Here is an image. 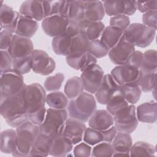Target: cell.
Wrapping results in <instances>:
<instances>
[{
	"label": "cell",
	"instance_id": "6da1fadb",
	"mask_svg": "<svg viewBox=\"0 0 157 157\" xmlns=\"http://www.w3.org/2000/svg\"><path fill=\"white\" fill-rule=\"evenodd\" d=\"M0 113L12 128H16L28 120L21 91L13 96L0 98Z\"/></svg>",
	"mask_w": 157,
	"mask_h": 157
},
{
	"label": "cell",
	"instance_id": "7a4b0ae2",
	"mask_svg": "<svg viewBox=\"0 0 157 157\" xmlns=\"http://www.w3.org/2000/svg\"><path fill=\"white\" fill-rule=\"evenodd\" d=\"M17 148L12 154L13 156H29L30 151L36 140L40 134L39 126L28 120L16 128Z\"/></svg>",
	"mask_w": 157,
	"mask_h": 157
},
{
	"label": "cell",
	"instance_id": "3957f363",
	"mask_svg": "<svg viewBox=\"0 0 157 157\" xmlns=\"http://www.w3.org/2000/svg\"><path fill=\"white\" fill-rule=\"evenodd\" d=\"M96 109V98L92 94L83 91L78 97L69 101L67 111L70 118L86 123Z\"/></svg>",
	"mask_w": 157,
	"mask_h": 157
},
{
	"label": "cell",
	"instance_id": "277c9868",
	"mask_svg": "<svg viewBox=\"0 0 157 157\" xmlns=\"http://www.w3.org/2000/svg\"><path fill=\"white\" fill-rule=\"evenodd\" d=\"M68 118L66 109H47L45 120L39 126L40 134L54 139L63 134L66 120Z\"/></svg>",
	"mask_w": 157,
	"mask_h": 157
},
{
	"label": "cell",
	"instance_id": "5b68a950",
	"mask_svg": "<svg viewBox=\"0 0 157 157\" xmlns=\"http://www.w3.org/2000/svg\"><path fill=\"white\" fill-rule=\"evenodd\" d=\"M156 31L142 23H134L130 24L123 31V39L134 46L145 48L154 40Z\"/></svg>",
	"mask_w": 157,
	"mask_h": 157
},
{
	"label": "cell",
	"instance_id": "8992f818",
	"mask_svg": "<svg viewBox=\"0 0 157 157\" xmlns=\"http://www.w3.org/2000/svg\"><path fill=\"white\" fill-rule=\"evenodd\" d=\"M28 114H30L45 107L46 93L42 85L37 83L25 85L21 90Z\"/></svg>",
	"mask_w": 157,
	"mask_h": 157
},
{
	"label": "cell",
	"instance_id": "52a82bcc",
	"mask_svg": "<svg viewBox=\"0 0 157 157\" xmlns=\"http://www.w3.org/2000/svg\"><path fill=\"white\" fill-rule=\"evenodd\" d=\"M25 85L23 75L13 69L1 74L0 98L10 97L18 93Z\"/></svg>",
	"mask_w": 157,
	"mask_h": 157
},
{
	"label": "cell",
	"instance_id": "ba28073f",
	"mask_svg": "<svg viewBox=\"0 0 157 157\" xmlns=\"http://www.w3.org/2000/svg\"><path fill=\"white\" fill-rule=\"evenodd\" d=\"M50 12L51 1H25L19 7L20 14L37 21H42Z\"/></svg>",
	"mask_w": 157,
	"mask_h": 157
},
{
	"label": "cell",
	"instance_id": "9c48e42d",
	"mask_svg": "<svg viewBox=\"0 0 157 157\" xmlns=\"http://www.w3.org/2000/svg\"><path fill=\"white\" fill-rule=\"evenodd\" d=\"M136 108L134 104H129L113 117L114 126L118 132L131 134L136 130L139 121L136 116Z\"/></svg>",
	"mask_w": 157,
	"mask_h": 157
},
{
	"label": "cell",
	"instance_id": "30bf717a",
	"mask_svg": "<svg viewBox=\"0 0 157 157\" xmlns=\"http://www.w3.org/2000/svg\"><path fill=\"white\" fill-rule=\"evenodd\" d=\"M110 75L121 86L139 85L140 71L139 68L123 64L115 67L111 71Z\"/></svg>",
	"mask_w": 157,
	"mask_h": 157
},
{
	"label": "cell",
	"instance_id": "8fae6325",
	"mask_svg": "<svg viewBox=\"0 0 157 157\" xmlns=\"http://www.w3.org/2000/svg\"><path fill=\"white\" fill-rule=\"evenodd\" d=\"M104 75L101 67L96 64L82 72L80 78L85 90L92 94H95L99 89Z\"/></svg>",
	"mask_w": 157,
	"mask_h": 157
},
{
	"label": "cell",
	"instance_id": "7c38bea8",
	"mask_svg": "<svg viewBox=\"0 0 157 157\" xmlns=\"http://www.w3.org/2000/svg\"><path fill=\"white\" fill-rule=\"evenodd\" d=\"M31 57L32 70L36 74L48 75L55 71V61L45 51L35 49L32 53Z\"/></svg>",
	"mask_w": 157,
	"mask_h": 157
},
{
	"label": "cell",
	"instance_id": "4fadbf2b",
	"mask_svg": "<svg viewBox=\"0 0 157 157\" xmlns=\"http://www.w3.org/2000/svg\"><path fill=\"white\" fill-rule=\"evenodd\" d=\"M41 25L44 33L53 38L66 32L69 25V20L65 17L53 15L44 18Z\"/></svg>",
	"mask_w": 157,
	"mask_h": 157
},
{
	"label": "cell",
	"instance_id": "5bb4252c",
	"mask_svg": "<svg viewBox=\"0 0 157 157\" xmlns=\"http://www.w3.org/2000/svg\"><path fill=\"white\" fill-rule=\"evenodd\" d=\"M121 90L122 87L114 80L111 75L105 74L99 89L94 94L96 100L100 104L106 105L114 95Z\"/></svg>",
	"mask_w": 157,
	"mask_h": 157
},
{
	"label": "cell",
	"instance_id": "9a60e30c",
	"mask_svg": "<svg viewBox=\"0 0 157 157\" xmlns=\"http://www.w3.org/2000/svg\"><path fill=\"white\" fill-rule=\"evenodd\" d=\"M34 50L33 44L30 39L14 34L7 52L15 59L29 56Z\"/></svg>",
	"mask_w": 157,
	"mask_h": 157
},
{
	"label": "cell",
	"instance_id": "2e32d148",
	"mask_svg": "<svg viewBox=\"0 0 157 157\" xmlns=\"http://www.w3.org/2000/svg\"><path fill=\"white\" fill-rule=\"evenodd\" d=\"M117 132L114 125L104 131L96 130L89 127L86 128L85 131L83 140L91 146H94L102 142L111 143Z\"/></svg>",
	"mask_w": 157,
	"mask_h": 157
},
{
	"label": "cell",
	"instance_id": "e0dca14e",
	"mask_svg": "<svg viewBox=\"0 0 157 157\" xmlns=\"http://www.w3.org/2000/svg\"><path fill=\"white\" fill-rule=\"evenodd\" d=\"M135 46L123 39L115 47L110 49L108 55L110 61L115 64H125L131 55L135 51Z\"/></svg>",
	"mask_w": 157,
	"mask_h": 157
},
{
	"label": "cell",
	"instance_id": "ac0fdd59",
	"mask_svg": "<svg viewBox=\"0 0 157 157\" xmlns=\"http://www.w3.org/2000/svg\"><path fill=\"white\" fill-rule=\"evenodd\" d=\"M86 128L84 122L69 117L66 121L63 134L70 140L73 145H76L83 140Z\"/></svg>",
	"mask_w": 157,
	"mask_h": 157
},
{
	"label": "cell",
	"instance_id": "d6986e66",
	"mask_svg": "<svg viewBox=\"0 0 157 157\" xmlns=\"http://www.w3.org/2000/svg\"><path fill=\"white\" fill-rule=\"evenodd\" d=\"M20 15L19 12L14 10L7 4H3L2 1L0 10L1 31L5 29L15 34Z\"/></svg>",
	"mask_w": 157,
	"mask_h": 157
},
{
	"label": "cell",
	"instance_id": "ffe728a7",
	"mask_svg": "<svg viewBox=\"0 0 157 157\" xmlns=\"http://www.w3.org/2000/svg\"><path fill=\"white\" fill-rule=\"evenodd\" d=\"M89 127L104 131L114 125L113 116L107 110H96L88 119Z\"/></svg>",
	"mask_w": 157,
	"mask_h": 157
},
{
	"label": "cell",
	"instance_id": "44dd1931",
	"mask_svg": "<svg viewBox=\"0 0 157 157\" xmlns=\"http://www.w3.org/2000/svg\"><path fill=\"white\" fill-rule=\"evenodd\" d=\"M111 144L114 150L112 156H129V151L132 145L130 134L117 132Z\"/></svg>",
	"mask_w": 157,
	"mask_h": 157
},
{
	"label": "cell",
	"instance_id": "7402d4cb",
	"mask_svg": "<svg viewBox=\"0 0 157 157\" xmlns=\"http://www.w3.org/2000/svg\"><path fill=\"white\" fill-rule=\"evenodd\" d=\"M138 121L145 123H154L157 119V103L150 101L142 103L136 108Z\"/></svg>",
	"mask_w": 157,
	"mask_h": 157
},
{
	"label": "cell",
	"instance_id": "603a6c76",
	"mask_svg": "<svg viewBox=\"0 0 157 157\" xmlns=\"http://www.w3.org/2000/svg\"><path fill=\"white\" fill-rule=\"evenodd\" d=\"M66 61L70 67L81 72L97 64V59L89 52L78 55L67 56Z\"/></svg>",
	"mask_w": 157,
	"mask_h": 157
},
{
	"label": "cell",
	"instance_id": "cb8c5ba5",
	"mask_svg": "<svg viewBox=\"0 0 157 157\" xmlns=\"http://www.w3.org/2000/svg\"><path fill=\"white\" fill-rule=\"evenodd\" d=\"M85 18L87 22L101 21L105 15L103 3L100 1H83Z\"/></svg>",
	"mask_w": 157,
	"mask_h": 157
},
{
	"label": "cell",
	"instance_id": "d4e9b609",
	"mask_svg": "<svg viewBox=\"0 0 157 157\" xmlns=\"http://www.w3.org/2000/svg\"><path fill=\"white\" fill-rule=\"evenodd\" d=\"M38 27V21L20 14L17 22L15 34L30 39L36 34Z\"/></svg>",
	"mask_w": 157,
	"mask_h": 157
},
{
	"label": "cell",
	"instance_id": "484cf974",
	"mask_svg": "<svg viewBox=\"0 0 157 157\" xmlns=\"http://www.w3.org/2000/svg\"><path fill=\"white\" fill-rule=\"evenodd\" d=\"M17 148V136L16 131L7 129L1 132L0 150L3 153L12 154Z\"/></svg>",
	"mask_w": 157,
	"mask_h": 157
},
{
	"label": "cell",
	"instance_id": "4316f807",
	"mask_svg": "<svg viewBox=\"0 0 157 157\" xmlns=\"http://www.w3.org/2000/svg\"><path fill=\"white\" fill-rule=\"evenodd\" d=\"M72 37L73 36L66 30L64 33L53 37L52 41L53 52L58 55L67 56L69 55Z\"/></svg>",
	"mask_w": 157,
	"mask_h": 157
},
{
	"label": "cell",
	"instance_id": "83f0119b",
	"mask_svg": "<svg viewBox=\"0 0 157 157\" xmlns=\"http://www.w3.org/2000/svg\"><path fill=\"white\" fill-rule=\"evenodd\" d=\"M73 144L63 134L53 139L50 155L56 157L66 156L73 149Z\"/></svg>",
	"mask_w": 157,
	"mask_h": 157
},
{
	"label": "cell",
	"instance_id": "f1b7e54d",
	"mask_svg": "<svg viewBox=\"0 0 157 157\" xmlns=\"http://www.w3.org/2000/svg\"><path fill=\"white\" fill-rule=\"evenodd\" d=\"M53 139L40 134L30 151L29 156H47L50 155Z\"/></svg>",
	"mask_w": 157,
	"mask_h": 157
},
{
	"label": "cell",
	"instance_id": "f546056e",
	"mask_svg": "<svg viewBox=\"0 0 157 157\" xmlns=\"http://www.w3.org/2000/svg\"><path fill=\"white\" fill-rule=\"evenodd\" d=\"M123 34V31L121 29L109 25L105 28L100 40L109 49H111L122 40Z\"/></svg>",
	"mask_w": 157,
	"mask_h": 157
},
{
	"label": "cell",
	"instance_id": "4dcf8cb0",
	"mask_svg": "<svg viewBox=\"0 0 157 157\" xmlns=\"http://www.w3.org/2000/svg\"><path fill=\"white\" fill-rule=\"evenodd\" d=\"M90 40L82 34H80L72 37L69 55L68 56H74L88 52Z\"/></svg>",
	"mask_w": 157,
	"mask_h": 157
},
{
	"label": "cell",
	"instance_id": "1f68e13d",
	"mask_svg": "<svg viewBox=\"0 0 157 157\" xmlns=\"http://www.w3.org/2000/svg\"><path fill=\"white\" fill-rule=\"evenodd\" d=\"M84 90L83 84L80 77L74 76L67 80L64 91L67 98L71 100L78 97L83 92Z\"/></svg>",
	"mask_w": 157,
	"mask_h": 157
},
{
	"label": "cell",
	"instance_id": "d6a6232c",
	"mask_svg": "<svg viewBox=\"0 0 157 157\" xmlns=\"http://www.w3.org/2000/svg\"><path fill=\"white\" fill-rule=\"evenodd\" d=\"M46 103L52 109H65L69 104V99L61 91H52L46 96Z\"/></svg>",
	"mask_w": 157,
	"mask_h": 157
},
{
	"label": "cell",
	"instance_id": "836d02e7",
	"mask_svg": "<svg viewBox=\"0 0 157 157\" xmlns=\"http://www.w3.org/2000/svg\"><path fill=\"white\" fill-rule=\"evenodd\" d=\"M156 148L152 144L138 141L133 144L129 151L130 156H155Z\"/></svg>",
	"mask_w": 157,
	"mask_h": 157
},
{
	"label": "cell",
	"instance_id": "e575fe53",
	"mask_svg": "<svg viewBox=\"0 0 157 157\" xmlns=\"http://www.w3.org/2000/svg\"><path fill=\"white\" fill-rule=\"evenodd\" d=\"M129 105V104L124 98L122 89L121 91L117 93L109 100L106 104V110L113 117Z\"/></svg>",
	"mask_w": 157,
	"mask_h": 157
},
{
	"label": "cell",
	"instance_id": "d590c367",
	"mask_svg": "<svg viewBox=\"0 0 157 157\" xmlns=\"http://www.w3.org/2000/svg\"><path fill=\"white\" fill-rule=\"evenodd\" d=\"M105 13L113 17L125 15L126 12V1H104L102 2Z\"/></svg>",
	"mask_w": 157,
	"mask_h": 157
},
{
	"label": "cell",
	"instance_id": "8d00e7d4",
	"mask_svg": "<svg viewBox=\"0 0 157 157\" xmlns=\"http://www.w3.org/2000/svg\"><path fill=\"white\" fill-rule=\"evenodd\" d=\"M140 70L145 72H157V52L155 50H148L143 53Z\"/></svg>",
	"mask_w": 157,
	"mask_h": 157
},
{
	"label": "cell",
	"instance_id": "74e56055",
	"mask_svg": "<svg viewBox=\"0 0 157 157\" xmlns=\"http://www.w3.org/2000/svg\"><path fill=\"white\" fill-rule=\"evenodd\" d=\"M105 28V25L101 21L87 22L83 28V34L90 41L98 40L101 36Z\"/></svg>",
	"mask_w": 157,
	"mask_h": 157
},
{
	"label": "cell",
	"instance_id": "f35d334b",
	"mask_svg": "<svg viewBox=\"0 0 157 157\" xmlns=\"http://www.w3.org/2000/svg\"><path fill=\"white\" fill-rule=\"evenodd\" d=\"M156 73L157 72H145L140 71L139 86L142 91L150 92L156 88Z\"/></svg>",
	"mask_w": 157,
	"mask_h": 157
},
{
	"label": "cell",
	"instance_id": "ab89813d",
	"mask_svg": "<svg viewBox=\"0 0 157 157\" xmlns=\"http://www.w3.org/2000/svg\"><path fill=\"white\" fill-rule=\"evenodd\" d=\"M31 55L23 58L13 59L12 69L21 75L29 72L32 70Z\"/></svg>",
	"mask_w": 157,
	"mask_h": 157
},
{
	"label": "cell",
	"instance_id": "60d3db41",
	"mask_svg": "<svg viewBox=\"0 0 157 157\" xmlns=\"http://www.w3.org/2000/svg\"><path fill=\"white\" fill-rule=\"evenodd\" d=\"M121 87L124 98L129 104H135L139 101L142 90L139 85H127Z\"/></svg>",
	"mask_w": 157,
	"mask_h": 157
},
{
	"label": "cell",
	"instance_id": "b9f144b4",
	"mask_svg": "<svg viewBox=\"0 0 157 157\" xmlns=\"http://www.w3.org/2000/svg\"><path fill=\"white\" fill-rule=\"evenodd\" d=\"M114 153L113 148L110 142H102L94 145L91 150V156L93 157L112 156Z\"/></svg>",
	"mask_w": 157,
	"mask_h": 157
},
{
	"label": "cell",
	"instance_id": "7bdbcfd3",
	"mask_svg": "<svg viewBox=\"0 0 157 157\" xmlns=\"http://www.w3.org/2000/svg\"><path fill=\"white\" fill-rule=\"evenodd\" d=\"M64 80V75L58 72L46 78L44 82V88L48 91H56L59 90Z\"/></svg>",
	"mask_w": 157,
	"mask_h": 157
},
{
	"label": "cell",
	"instance_id": "ee69618b",
	"mask_svg": "<svg viewBox=\"0 0 157 157\" xmlns=\"http://www.w3.org/2000/svg\"><path fill=\"white\" fill-rule=\"evenodd\" d=\"M110 49L104 45L101 40H95L90 42L88 52L96 59L101 58L107 56Z\"/></svg>",
	"mask_w": 157,
	"mask_h": 157
},
{
	"label": "cell",
	"instance_id": "f6af8a7d",
	"mask_svg": "<svg viewBox=\"0 0 157 157\" xmlns=\"http://www.w3.org/2000/svg\"><path fill=\"white\" fill-rule=\"evenodd\" d=\"M69 8L70 1H51V12L50 15H58L68 18Z\"/></svg>",
	"mask_w": 157,
	"mask_h": 157
},
{
	"label": "cell",
	"instance_id": "bcb514c9",
	"mask_svg": "<svg viewBox=\"0 0 157 157\" xmlns=\"http://www.w3.org/2000/svg\"><path fill=\"white\" fill-rule=\"evenodd\" d=\"M109 23L110 26L116 27L124 31L130 25V20L127 15H119L112 17Z\"/></svg>",
	"mask_w": 157,
	"mask_h": 157
},
{
	"label": "cell",
	"instance_id": "7dc6e473",
	"mask_svg": "<svg viewBox=\"0 0 157 157\" xmlns=\"http://www.w3.org/2000/svg\"><path fill=\"white\" fill-rule=\"evenodd\" d=\"M142 20L143 25L156 31L157 10H151L143 13Z\"/></svg>",
	"mask_w": 157,
	"mask_h": 157
},
{
	"label": "cell",
	"instance_id": "c3c4849f",
	"mask_svg": "<svg viewBox=\"0 0 157 157\" xmlns=\"http://www.w3.org/2000/svg\"><path fill=\"white\" fill-rule=\"evenodd\" d=\"M13 58L6 50H1V74L12 69Z\"/></svg>",
	"mask_w": 157,
	"mask_h": 157
},
{
	"label": "cell",
	"instance_id": "681fc988",
	"mask_svg": "<svg viewBox=\"0 0 157 157\" xmlns=\"http://www.w3.org/2000/svg\"><path fill=\"white\" fill-rule=\"evenodd\" d=\"M91 147L86 142H80L73 150V154L76 157H89L91 154Z\"/></svg>",
	"mask_w": 157,
	"mask_h": 157
},
{
	"label": "cell",
	"instance_id": "f907efd6",
	"mask_svg": "<svg viewBox=\"0 0 157 157\" xmlns=\"http://www.w3.org/2000/svg\"><path fill=\"white\" fill-rule=\"evenodd\" d=\"M13 33L5 29H2L0 33V49L1 50L7 51L10 46Z\"/></svg>",
	"mask_w": 157,
	"mask_h": 157
},
{
	"label": "cell",
	"instance_id": "816d5d0a",
	"mask_svg": "<svg viewBox=\"0 0 157 157\" xmlns=\"http://www.w3.org/2000/svg\"><path fill=\"white\" fill-rule=\"evenodd\" d=\"M46 113L47 109L44 107L37 112L28 114V120L33 124L40 126L45 120Z\"/></svg>",
	"mask_w": 157,
	"mask_h": 157
},
{
	"label": "cell",
	"instance_id": "f5cc1de1",
	"mask_svg": "<svg viewBox=\"0 0 157 157\" xmlns=\"http://www.w3.org/2000/svg\"><path fill=\"white\" fill-rule=\"evenodd\" d=\"M143 60V53L140 51L135 50L129 56L125 64L139 68L141 67Z\"/></svg>",
	"mask_w": 157,
	"mask_h": 157
},
{
	"label": "cell",
	"instance_id": "db71d44e",
	"mask_svg": "<svg viewBox=\"0 0 157 157\" xmlns=\"http://www.w3.org/2000/svg\"><path fill=\"white\" fill-rule=\"evenodd\" d=\"M137 9L143 13L151 10H156L157 9V1H137Z\"/></svg>",
	"mask_w": 157,
	"mask_h": 157
}]
</instances>
